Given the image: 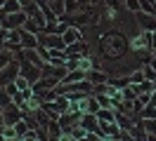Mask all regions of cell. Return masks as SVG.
I'll return each mask as SVG.
<instances>
[{
    "instance_id": "cell-23",
    "label": "cell",
    "mask_w": 156,
    "mask_h": 141,
    "mask_svg": "<svg viewBox=\"0 0 156 141\" xmlns=\"http://www.w3.org/2000/svg\"><path fill=\"white\" fill-rule=\"evenodd\" d=\"M5 40H7V31L2 28V31H0V49H5Z\"/></svg>"
},
{
    "instance_id": "cell-9",
    "label": "cell",
    "mask_w": 156,
    "mask_h": 141,
    "mask_svg": "<svg viewBox=\"0 0 156 141\" xmlns=\"http://www.w3.org/2000/svg\"><path fill=\"white\" fill-rule=\"evenodd\" d=\"M97 118L99 122H116V108H99L97 111Z\"/></svg>"
},
{
    "instance_id": "cell-25",
    "label": "cell",
    "mask_w": 156,
    "mask_h": 141,
    "mask_svg": "<svg viewBox=\"0 0 156 141\" xmlns=\"http://www.w3.org/2000/svg\"><path fill=\"white\" fill-rule=\"evenodd\" d=\"M0 31H2V17H0Z\"/></svg>"
},
{
    "instance_id": "cell-27",
    "label": "cell",
    "mask_w": 156,
    "mask_h": 141,
    "mask_svg": "<svg viewBox=\"0 0 156 141\" xmlns=\"http://www.w3.org/2000/svg\"><path fill=\"white\" fill-rule=\"evenodd\" d=\"M154 2H156V0H154Z\"/></svg>"
},
{
    "instance_id": "cell-1",
    "label": "cell",
    "mask_w": 156,
    "mask_h": 141,
    "mask_svg": "<svg viewBox=\"0 0 156 141\" xmlns=\"http://www.w3.org/2000/svg\"><path fill=\"white\" fill-rule=\"evenodd\" d=\"M19 73H21V61L19 59H12L10 64L0 71V85H2V87H5V85H12L19 78Z\"/></svg>"
},
{
    "instance_id": "cell-13",
    "label": "cell",
    "mask_w": 156,
    "mask_h": 141,
    "mask_svg": "<svg viewBox=\"0 0 156 141\" xmlns=\"http://www.w3.org/2000/svg\"><path fill=\"white\" fill-rule=\"evenodd\" d=\"M142 125H144V129L149 132V136L154 141L156 139V118H142Z\"/></svg>"
},
{
    "instance_id": "cell-14",
    "label": "cell",
    "mask_w": 156,
    "mask_h": 141,
    "mask_svg": "<svg viewBox=\"0 0 156 141\" xmlns=\"http://www.w3.org/2000/svg\"><path fill=\"white\" fill-rule=\"evenodd\" d=\"M19 9H21V2H19V0H5V5H2V14L19 12Z\"/></svg>"
},
{
    "instance_id": "cell-2",
    "label": "cell",
    "mask_w": 156,
    "mask_h": 141,
    "mask_svg": "<svg viewBox=\"0 0 156 141\" xmlns=\"http://www.w3.org/2000/svg\"><path fill=\"white\" fill-rule=\"evenodd\" d=\"M26 19H29V14H26L24 9L2 14V28H5V31H10V28H21L24 24H26Z\"/></svg>"
},
{
    "instance_id": "cell-4",
    "label": "cell",
    "mask_w": 156,
    "mask_h": 141,
    "mask_svg": "<svg viewBox=\"0 0 156 141\" xmlns=\"http://www.w3.org/2000/svg\"><path fill=\"white\" fill-rule=\"evenodd\" d=\"M21 118H24V111H21V106H17V103H10V106L2 108V120H5V125H17Z\"/></svg>"
},
{
    "instance_id": "cell-10",
    "label": "cell",
    "mask_w": 156,
    "mask_h": 141,
    "mask_svg": "<svg viewBox=\"0 0 156 141\" xmlns=\"http://www.w3.org/2000/svg\"><path fill=\"white\" fill-rule=\"evenodd\" d=\"M83 78H88V73L80 71V68H73V71H69V73H66V78H64L62 82L69 85V82H76V80H83Z\"/></svg>"
},
{
    "instance_id": "cell-11",
    "label": "cell",
    "mask_w": 156,
    "mask_h": 141,
    "mask_svg": "<svg viewBox=\"0 0 156 141\" xmlns=\"http://www.w3.org/2000/svg\"><path fill=\"white\" fill-rule=\"evenodd\" d=\"M50 9H52L59 19L66 14V5H64V0H50Z\"/></svg>"
},
{
    "instance_id": "cell-21",
    "label": "cell",
    "mask_w": 156,
    "mask_h": 141,
    "mask_svg": "<svg viewBox=\"0 0 156 141\" xmlns=\"http://www.w3.org/2000/svg\"><path fill=\"white\" fill-rule=\"evenodd\" d=\"M10 103H14L12 101V94L2 87V92H0V108H5V106H10Z\"/></svg>"
},
{
    "instance_id": "cell-6",
    "label": "cell",
    "mask_w": 156,
    "mask_h": 141,
    "mask_svg": "<svg viewBox=\"0 0 156 141\" xmlns=\"http://www.w3.org/2000/svg\"><path fill=\"white\" fill-rule=\"evenodd\" d=\"M62 38H64V42H66V45H73V42H78V40H83V28L69 24V28L62 33Z\"/></svg>"
},
{
    "instance_id": "cell-22",
    "label": "cell",
    "mask_w": 156,
    "mask_h": 141,
    "mask_svg": "<svg viewBox=\"0 0 156 141\" xmlns=\"http://www.w3.org/2000/svg\"><path fill=\"white\" fill-rule=\"evenodd\" d=\"M14 85H17V89H29V87H31V80L26 78V75L19 73V78L14 80Z\"/></svg>"
},
{
    "instance_id": "cell-5",
    "label": "cell",
    "mask_w": 156,
    "mask_h": 141,
    "mask_svg": "<svg viewBox=\"0 0 156 141\" xmlns=\"http://www.w3.org/2000/svg\"><path fill=\"white\" fill-rule=\"evenodd\" d=\"M83 54H90V45H88L85 38L78 40V42H73V45H66V56L69 59H76V56H83Z\"/></svg>"
},
{
    "instance_id": "cell-20",
    "label": "cell",
    "mask_w": 156,
    "mask_h": 141,
    "mask_svg": "<svg viewBox=\"0 0 156 141\" xmlns=\"http://www.w3.org/2000/svg\"><path fill=\"white\" fill-rule=\"evenodd\" d=\"M123 7H126V12L135 14V12H140V0H123Z\"/></svg>"
},
{
    "instance_id": "cell-18",
    "label": "cell",
    "mask_w": 156,
    "mask_h": 141,
    "mask_svg": "<svg viewBox=\"0 0 156 141\" xmlns=\"http://www.w3.org/2000/svg\"><path fill=\"white\" fill-rule=\"evenodd\" d=\"M64 5H66V14H76V12L83 9V5L78 0H64Z\"/></svg>"
},
{
    "instance_id": "cell-19",
    "label": "cell",
    "mask_w": 156,
    "mask_h": 141,
    "mask_svg": "<svg viewBox=\"0 0 156 141\" xmlns=\"http://www.w3.org/2000/svg\"><path fill=\"white\" fill-rule=\"evenodd\" d=\"M21 28H26V31H31V33H38V35H40V33H43V28H40L38 26V24H36V19H26V24H24V26H21Z\"/></svg>"
},
{
    "instance_id": "cell-16",
    "label": "cell",
    "mask_w": 156,
    "mask_h": 141,
    "mask_svg": "<svg viewBox=\"0 0 156 141\" xmlns=\"http://www.w3.org/2000/svg\"><path fill=\"white\" fill-rule=\"evenodd\" d=\"M142 71H144V78H147V80H156V68L151 66V59L142 64Z\"/></svg>"
},
{
    "instance_id": "cell-3",
    "label": "cell",
    "mask_w": 156,
    "mask_h": 141,
    "mask_svg": "<svg viewBox=\"0 0 156 141\" xmlns=\"http://www.w3.org/2000/svg\"><path fill=\"white\" fill-rule=\"evenodd\" d=\"M40 45L48 47V49H66V42H64V38L59 35V33H40Z\"/></svg>"
},
{
    "instance_id": "cell-7",
    "label": "cell",
    "mask_w": 156,
    "mask_h": 141,
    "mask_svg": "<svg viewBox=\"0 0 156 141\" xmlns=\"http://www.w3.org/2000/svg\"><path fill=\"white\" fill-rule=\"evenodd\" d=\"M21 45H24V49H36V47L40 45L38 33H31L26 28H21Z\"/></svg>"
},
{
    "instance_id": "cell-8",
    "label": "cell",
    "mask_w": 156,
    "mask_h": 141,
    "mask_svg": "<svg viewBox=\"0 0 156 141\" xmlns=\"http://www.w3.org/2000/svg\"><path fill=\"white\" fill-rule=\"evenodd\" d=\"M88 80L92 85H104V82H109L107 68H92V71H88Z\"/></svg>"
},
{
    "instance_id": "cell-17",
    "label": "cell",
    "mask_w": 156,
    "mask_h": 141,
    "mask_svg": "<svg viewBox=\"0 0 156 141\" xmlns=\"http://www.w3.org/2000/svg\"><path fill=\"white\" fill-rule=\"evenodd\" d=\"M69 134H71V139H85V136H88V129H85V127L78 122V125H76L71 132H69Z\"/></svg>"
},
{
    "instance_id": "cell-12",
    "label": "cell",
    "mask_w": 156,
    "mask_h": 141,
    "mask_svg": "<svg viewBox=\"0 0 156 141\" xmlns=\"http://www.w3.org/2000/svg\"><path fill=\"white\" fill-rule=\"evenodd\" d=\"M12 59H17L12 49H7V47H5V49H0V71H2V68H5L7 64H10Z\"/></svg>"
},
{
    "instance_id": "cell-26",
    "label": "cell",
    "mask_w": 156,
    "mask_h": 141,
    "mask_svg": "<svg viewBox=\"0 0 156 141\" xmlns=\"http://www.w3.org/2000/svg\"><path fill=\"white\" fill-rule=\"evenodd\" d=\"M0 92H2V85H0Z\"/></svg>"
},
{
    "instance_id": "cell-24",
    "label": "cell",
    "mask_w": 156,
    "mask_h": 141,
    "mask_svg": "<svg viewBox=\"0 0 156 141\" xmlns=\"http://www.w3.org/2000/svg\"><path fill=\"white\" fill-rule=\"evenodd\" d=\"M149 103H156V89L151 92V101H149Z\"/></svg>"
},
{
    "instance_id": "cell-15",
    "label": "cell",
    "mask_w": 156,
    "mask_h": 141,
    "mask_svg": "<svg viewBox=\"0 0 156 141\" xmlns=\"http://www.w3.org/2000/svg\"><path fill=\"white\" fill-rule=\"evenodd\" d=\"M14 129H17V136H19V139H24V136H26V132L31 129V125L26 120H24V118H21L19 122H17V125H14Z\"/></svg>"
}]
</instances>
